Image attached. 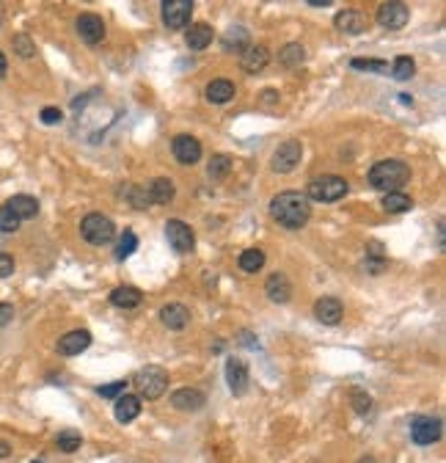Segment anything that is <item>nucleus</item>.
<instances>
[{
	"label": "nucleus",
	"instance_id": "nucleus-1",
	"mask_svg": "<svg viewBox=\"0 0 446 463\" xmlns=\"http://www.w3.org/2000/svg\"><path fill=\"white\" fill-rule=\"evenodd\" d=\"M270 215L273 221H279L287 229H301L309 218H312V201L303 193L295 190H284L279 196H273L270 201Z\"/></svg>",
	"mask_w": 446,
	"mask_h": 463
},
{
	"label": "nucleus",
	"instance_id": "nucleus-2",
	"mask_svg": "<svg viewBox=\"0 0 446 463\" xmlns=\"http://www.w3.org/2000/svg\"><path fill=\"white\" fill-rule=\"evenodd\" d=\"M408 177H410V168L402 160H380L369 171V185L383 193H397V188H402Z\"/></svg>",
	"mask_w": 446,
	"mask_h": 463
},
{
	"label": "nucleus",
	"instance_id": "nucleus-3",
	"mask_svg": "<svg viewBox=\"0 0 446 463\" xmlns=\"http://www.w3.org/2000/svg\"><path fill=\"white\" fill-rule=\"evenodd\" d=\"M347 179L342 177H333V174H325V177H317L306 185V199L309 201H322V204H331V201H339L344 193H347Z\"/></svg>",
	"mask_w": 446,
	"mask_h": 463
},
{
	"label": "nucleus",
	"instance_id": "nucleus-4",
	"mask_svg": "<svg viewBox=\"0 0 446 463\" xmlns=\"http://www.w3.org/2000/svg\"><path fill=\"white\" fill-rule=\"evenodd\" d=\"M80 235H83V240L91 243V246H105V243L113 240L116 226H113V221H110L108 215L91 212V215H86L83 223H80Z\"/></svg>",
	"mask_w": 446,
	"mask_h": 463
},
{
	"label": "nucleus",
	"instance_id": "nucleus-5",
	"mask_svg": "<svg viewBox=\"0 0 446 463\" xmlns=\"http://www.w3.org/2000/svg\"><path fill=\"white\" fill-rule=\"evenodd\" d=\"M135 386H138L141 397L157 400V397H163V392L168 389V375H165L163 367H154V364H152V367H143V370L135 372Z\"/></svg>",
	"mask_w": 446,
	"mask_h": 463
},
{
	"label": "nucleus",
	"instance_id": "nucleus-6",
	"mask_svg": "<svg viewBox=\"0 0 446 463\" xmlns=\"http://www.w3.org/2000/svg\"><path fill=\"white\" fill-rule=\"evenodd\" d=\"M190 14H193V0H165L163 3V23L171 31L187 28Z\"/></svg>",
	"mask_w": 446,
	"mask_h": 463
},
{
	"label": "nucleus",
	"instance_id": "nucleus-7",
	"mask_svg": "<svg viewBox=\"0 0 446 463\" xmlns=\"http://www.w3.org/2000/svg\"><path fill=\"white\" fill-rule=\"evenodd\" d=\"M165 238H168V243L176 254H190L193 246H196V235L185 221H168L165 223Z\"/></svg>",
	"mask_w": 446,
	"mask_h": 463
},
{
	"label": "nucleus",
	"instance_id": "nucleus-8",
	"mask_svg": "<svg viewBox=\"0 0 446 463\" xmlns=\"http://www.w3.org/2000/svg\"><path fill=\"white\" fill-rule=\"evenodd\" d=\"M301 157H303L301 141H284L273 155V171L290 174V171H295V166H301Z\"/></svg>",
	"mask_w": 446,
	"mask_h": 463
},
{
	"label": "nucleus",
	"instance_id": "nucleus-9",
	"mask_svg": "<svg viewBox=\"0 0 446 463\" xmlns=\"http://www.w3.org/2000/svg\"><path fill=\"white\" fill-rule=\"evenodd\" d=\"M441 430H443L441 419H432V416H416L413 425H410V438H413L416 444L427 447V444H435V441L441 438Z\"/></svg>",
	"mask_w": 446,
	"mask_h": 463
},
{
	"label": "nucleus",
	"instance_id": "nucleus-10",
	"mask_svg": "<svg viewBox=\"0 0 446 463\" xmlns=\"http://www.w3.org/2000/svg\"><path fill=\"white\" fill-rule=\"evenodd\" d=\"M408 17H410V12H408L405 3H383V6L377 9V23H380L383 28H388V31L405 28V25H408Z\"/></svg>",
	"mask_w": 446,
	"mask_h": 463
},
{
	"label": "nucleus",
	"instance_id": "nucleus-11",
	"mask_svg": "<svg viewBox=\"0 0 446 463\" xmlns=\"http://www.w3.org/2000/svg\"><path fill=\"white\" fill-rule=\"evenodd\" d=\"M75 28H78V36H80L86 45H99V42L105 39V23H102V17H97V14H80Z\"/></svg>",
	"mask_w": 446,
	"mask_h": 463
},
{
	"label": "nucleus",
	"instance_id": "nucleus-12",
	"mask_svg": "<svg viewBox=\"0 0 446 463\" xmlns=\"http://www.w3.org/2000/svg\"><path fill=\"white\" fill-rule=\"evenodd\" d=\"M171 149H174V157L179 163H185V166H193V163L201 160V144L193 135H176Z\"/></svg>",
	"mask_w": 446,
	"mask_h": 463
},
{
	"label": "nucleus",
	"instance_id": "nucleus-13",
	"mask_svg": "<svg viewBox=\"0 0 446 463\" xmlns=\"http://www.w3.org/2000/svg\"><path fill=\"white\" fill-rule=\"evenodd\" d=\"M226 383H229L232 394H237V397L248 392L251 378H248V367H246V361H240V359H229V361H226Z\"/></svg>",
	"mask_w": 446,
	"mask_h": 463
},
{
	"label": "nucleus",
	"instance_id": "nucleus-14",
	"mask_svg": "<svg viewBox=\"0 0 446 463\" xmlns=\"http://www.w3.org/2000/svg\"><path fill=\"white\" fill-rule=\"evenodd\" d=\"M333 25H336L342 34H353V36H355V34H364V31L369 28V20H366V14L358 12V9H344V12L336 14Z\"/></svg>",
	"mask_w": 446,
	"mask_h": 463
},
{
	"label": "nucleus",
	"instance_id": "nucleus-15",
	"mask_svg": "<svg viewBox=\"0 0 446 463\" xmlns=\"http://www.w3.org/2000/svg\"><path fill=\"white\" fill-rule=\"evenodd\" d=\"M89 345H91V334H89V331H83V328H78V331L64 334V337L58 339L56 350H58L61 356H78V353H83Z\"/></svg>",
	"mask_w": 446,
	"mask_h": 463
},
{
	"label": "nucleus",
	"instance_id": "nucleus-16",
	"mask_svg": "<svg viewBox=\"0 0 446 463\" xmlns=\"http://www.w3.org/2000/svg\"><path fill=\"white\" fill-rule=\"evenodd\" d=\"M268 61H270V53H268V47H262V45L246 47L243 56H240V67H243V72H248V75L262 72V69L268 67Z\"/></svg>",
	"mask_w": 446,
	"mask_h": 463
},
{
	"label": "nucleus",
	"instance_id": "nucleus-17",
	"mask_svg": "<svg viewBox=\"0 0 446 463\" xmlns=\"http://www.w3.org/2000/svg\"><path fill=\"white\" fill-rule=\"evenodd\" d=\"M265 293H268V298L273 304H287L292 298V284H290V279L284 273H273L265 282Z\"/></svg>",
	"mask_w": 446,
	"mask_h": 463
},
{
	"label": "nucleus",
	"instance_id": "nucleus-18",
	"mask_svg": "<svg viewBox=\"0 0 446 463\" xmlns=\"http://www.w3.org/2000/svg\"><path fill=\"white\" fill-rule=\"evenodd\" d=\"M160 320L165 323V328L182 331V328L190 323V312H187V306H182V304H168V306L160 309Z\"/></svg>",
	"mask_w": 446,
	"mask_h": 463
},
{
	"label": "nucleus",
	"instance_id": "nucleus-19",
	"mask_svg": "<svg viewBox=\"0 0 446 463\" xmlns=\"http://www.w3.org/2000/svg\"><path fill=\"white\" fill-rule=\"evenodd\" d=\"M204 403H207V397L198 389H176L171 394V405L179 411H198V408H204Z\"/></svg>",
	"mask_w": 446,
	"mask_h": 463
},
{
	"label": "nucleus",
	"instance_id": "nucleus-20",
	"mask_svg": "<svg viewBox=\"0 0 446 463\" xmlns=\"http://www.w3.org/2000/svg\"><path fill=\"white\" fill-rule=\"evenodd\" d=\"M314 317L320 323H325V326H336L342 320V304H339V298H320L314 304Z\"/></svg>",
	"mask_w": 446,
	"mask_h": 463
},
{
	"label": "nucleus",
	"instance_id": "nucleus-21",
	"mask_svg": "<svg viewBox=\"0 0 446 463\" xmlns=\"http://www.w3.org/2000/svg\"><path fill=\"white\" fill-rule=\"evenodd\" d=\"M113 414H116V422H121V425H127V422H132L138 414H141V397H135V394H121V397H116V408H113Z\"/></svg>",
	"mask_w": 446,
	"mask_h": 463
},
{
	"label": "nucleus",
	"instance_id": "nucleus-22",
	"mask_svg": "<svg viewBox=\"0 0 446 463\" xmlns=\"http://www.w3.org/2000/svg\"><path fill=\"white\" fill-rule=\"evenodd\" d=\"M6 207H9L20 221H28V218H36V215H39V201H36L34 196H25V193L12 196V199L6 201Z\"/></svg>",
	"mask_w": 446,
	"mask_h": 463
},
{
	"label": "nucleus",
	"instance_id": "nucleus-23",
	"mask_svg": "<svg viewBox=\"0 0 446 463\" xmlns=\"http://www.w3.org/2000/svg\"><path fill=\"white\" fill-rule=\"evenodd\" d=\"M204 94L212 105H226V102L235 100V83L232 80H212Z\"/></svg>",
	"mask_w": 446,
	"mask_h": 463
},
{
	"label": "nucleus",
	"instance_id": "nucleus-24",
	"mask_svg": "<svg viewBox=\"0 0 446 463\" xmlns=\"http://www.w3.org/2000/svg\"><path fill=\"white\" fill-rule=\"evenodd\" d=\"M141 298H143V293L138 290V287H116L113 293H110V304L113 306H119V309H135L138 304H141Z\"/></svg>",
	"mask_w": 446,
	"mask_h": 463
},
{
	"label": "nucleus",
	"instance_id": "nucleus-25",
	"mask_svg": "<svg viewBox=\"0 0 446 463\" xmlns=\"http://www.w3.org/2000/svg\"><path fill=\"white\" fill-rule=\"evenodd\" d=\"M185 42H187V47H190V50H204V47H209V45H212V28H209V25H204V23H196V25H190V28H187Z\"/></svg>",
	"mask_w": 446,
	"mask_h": 463
},
{
	"label": "nucleus",
	"instance_id": "nucleus-26",
	"mask_svg": "<svg viewBox=\"0 0 446 463\" xmlns=\"http://www.w3.org/2000/svg\"><path fill=\"white\" fill-rule=\"evenodd\" d=\"M174 193H176V188H174V182L171 179H154L152 185H149V196H152V201L154 204H168L171 199H174Z\"/></svg>",
	"mask_w": 446,
	"mask_h": 463
},
{
	"label": "nucleus",
	"instance_id": "nucleus-27",
	"mask_svg": "<svg viewBox=\"0 0 446 463\" xmlns=\"http://www.w3.org/2000/svg\"><path fill=\"white\" fill-rule=\"evenodd\" d=\"M279 61L287 67V69H295V67H301L303 61H306V50L301 47V45H287V47H281V53H279Z\"/></svg>",
	"mask_w": 446,
	"mask_h": 463
},
{
	"label": "nucleus",
	"instance_id": "nucleus-28",
	"mask_svg": "<svg viewBox=\"0 0 446 463\" xmlns=\"http://www.w3.org/2000/svg\"><path fill=\"white\" fill-rule=\"evenodd\" d=\"M262 265H265V251L262 249H248V251L240 254V268L246 273H257V271H262Z\"/></svg>",
	"mask_w": 446,
	"mask_h": 463
},
{
	"label": "nucleus",
	"instance_id": "nucleus-29",
	"mask_svg": "<svg viewBox=\"0 0 446 463\" xmlns=\"http://www.w3.org/2000/svg\"><path fill=\"white\" fill-rule=\"evenodd\" d=\"M229 171H232V157H229V155H212L209 168H207V174H209L212 179H223Z\"/></svg>",
	"mask_w": 446,
	"mask_h": 463
},
{
	"label": "nucleus",
	"instance_id": "nucleus-30",
	"mask_svg": "<svg viewBox=\"0 0 446 463\" xmlns=\"http://www.w3.org/2000/svg\"><path fill=\"white\" fill-rule=\"evenodd\" d=\"M383 207L388 210V212H408L410 207H413V201H410V196H405V193H386L383 196Z\"/></svg>",
	"mask_w": 446,
	"mask_h": 463
},
{
	"label": "nucleus",
	"instance_id": "nucleus-31",
	"mask_svg": "<svg viewBox=\"0 0 446 463\" xmlns=\"http://www.w3.org/2000/svg\"><path fill=\"white\" fill-rule=\"evenodd\" d=\"M413 72H416V64H413V58H410V56H399V58L394 61V67H391L394 80H410V78H413Z\"/></svg>",
	"mask_w": 446,
	"mask_h": 463
},
{
	"label": "nucleus",
	"instance_id": "nucleus-32",
	"mask_svg": "<svg viewBox=\"0 0 446 463\" xmlns=\"http://www.w3.org/2000/svg\"><path fill=\"white\" fill-rule=\"evenodd\" d=\"M127 201H130L135 210H149V204H154L152 196H149V188H141V185H132V188L127 190Z\"/></svg>",
	"mask_w": 446,
	"mask_h": 463
},
{
	"label": "nucleus",
	"instance_id": "nucleus-33",
	"mask_svg": "<svg viewBox=\"0 0 446 463\" xmlns=\"http://www.w3.org/2000/svg\"><path fill=\"white\" fill-rule=\"evenodd\" d=\"M80 444H83V438H80L78 430H64V433H58V449H61V452L72 455V452L80 449Z\"/></svg>",
	"mask_w": 446,
	"mask_h": 463
},
{
	"label": "nucleus",
	"instance_id": "nucleus-34",
	"mask_svg": "<svg viewBox=\"0 0 446 463\" xmlns=\"http://www.w3.org/2000/svg\"><path fill=\"white\" fill-rule=\"evenodd\" d=\"M246 45H248V31L246 28H232L226 36H223V47L226 50H246Z\"/></svg>",
	"mask_w": 446,
	"mask_h": 463
},
{
	"label": "nucleus",
	"instance_id": "nucleus-35",
	"mask_svg": "<svg viewBox=\"0 0 446 463\" xmlns=\"http://www.w3.org/2000/svg\"><path fill=\"white\" fill-rule=\"evenodd\" d=\"M12 45H14V53H17L20 58H34V56H36V45L31 42L28 34H17Z\"/></svg>",
	"mask_w": 446,
	"mask_h": 463
},
{
	"label": "nucleus",
	"instance_id": "nucleus-36",
	"mask_svg": "<svg viewBox=\"0 0 446 463\" xmlns=\"http://www.w3.org/2000/svg\"><path fill=\"white\" fill-rule=\"evenodd\" d=\"M135 249H138V238L132 235V232H124V235L119 238V246H116V257H119V260H127Z\"/></svg>",
	"mask_w": 446,
	"mask_h": 463
},
{
	"label": "nucleus",
	"instance_id": "nucleus-37",
	"mask_svg": "<svg viewBox=\"0 0 446 463\" xmlns=\"http://www.w3.org/2000/svg\"><path fill=\"white\" fill-rule=\"evenodd\" d=\"M20 229V218L3 204V207H0V232H6V235H9V232H17Z\"/></svg>",
	"mask_w": 446,
	"mask_h": 463
},
{
	"label": "nucleus",
	"instance_id": "nucleus-38",
	"mask_svg": "<svg viewBox=\"0 0 446 463\" xmlns=\"http://www.w3.org/2000/svg\"><path fill=\"white\" fill-rule=\"evenodd\" d=\"M124 389H127V381H113V383L99 386L97 392H99V397H121V394H124Z\"/></svg>",
	"mask_w": 446,
	"mask_h": 463
},
{
	"label": "nucleus",
	"instance_id": "nucleus-39",
	"mask_svg": "<svg viewBox=\"0 0 446 463\" xmlns=\"http://www.w3.org/2000/svg\"><path fill=\"white\" fill-rule=\"evenodd\" d=\"M353 69H366V72H386V61H369V58H355Z\"/></svg>",
	"mask_w": 446,
	"mask_h": 463
},
{
	"label": "nucleus",
	"instance_id": "nucleus-40",
	"mask_svg": "<svg viewBox=\"0 0 446 463\" xmlns=\"http://www.w3.org/2000/svg\"><path fill=\"white\" fill-rule=\"evenodd\" d=\"M353 408H355L358 414H366V411L372 408V397H369L366 392L355 389V392H353Z\"/></svg>",
	"mask_w": 446,
	"mask_h": 463
},
{
	"label": "nucleus",
	"instance_id": "nucleus-41",
	"mask_svg": "<svg viewBox=\"0 0 446 463\" xmlns=\"http://www.w3.org/2000/svg\"><path fill=\"white\" fill-rule=\"evenodd\" d=\"M14 273V257L12 254H0V279H6Z\"/></svg>",
	"mask_w": 446,
	"mask_h": 463
},
{
	"label": "nucleus",
	"instance_id": "nucleus-42",
	"mask_svg": "<svg viewBox=\"0 0 446 463\" xmlns=\"http://www.w3.org/2000/svg\"><path fill=\"white\" fill-rule=\"evenodd\" d=\"M14 320V306L12 304H0V328H6Z\"/></svg>",
	"mask_w": 446,
	"mask_h": 463
},
{
	"label": "nucleus",
	"instance_id": "nucleus-43",
	"mask_svg": "<svg viewBox=\"0 0 446 463\" xmlns=\"http://www.w3.org/2000/svg\"><path fill=\"white\" fill-rule=\"evenodd\" d=\"M61 119H64V113H61L58 108H45V111H42V122H45V124H58Z\"/></svg>",
	"mask_w": 446,
	"mask_h": 463
},
{
	"label": "nucleus",
	"instance_id": "nucleus-44",
	"mask_svg": "<svg viewBox=\"0 0 446 463\" xmlns=\"http://www.w3.org/2000/svg\"><path fill=\"white\" fill-rule=\"evenodd\" d=\"M6 69H9V67H6V56H3V53H0V80H3V78H6Z\"/></svg>",
	"mask_w": 446,
	"mask_h": 463
},
{
	"label": "nucleus",
	"instance_id": "nucleus-45",
	"mask_svg": "<svg viewBox=\"0 0 446 463\" xmlns=\"http://www.w3.org/2000/svg\"><path fill=\"white\" fill-rule=\"evenodd\" d=\"M9 452H12V447L6 441H0V458H9Z\"/></svg>",
	"mask_w": 446,
	"mask_h": 463
},
{
	"label": "nucleus",
	"instance_id": "nucleus-46",
	"mask_svg": "<svg viewBox=\"0 0 446 463\" xmlns=\"http://www.w3.org/2000/svg\"><path fill=\"white\" fill-rule=\"evenodd\" d=\"M361 463H375V460H372V458H369V460H366V458H364V460H361Z\"/></svg>",
	"mask_w": 446,
	"mask_h": 463
},
{
	"label": "nucleus",
	"instance_id": "nucleus-47",
	"mask_svg": "<svg viewBox=\"0 0 446 463\" xmlns=\"http://www.w3.org/2000/svg\"><path fill=\"white\" fill-rule=\"evenodd\" d=\"M36 463H39V460H36Z\"/></svg>",
	"mask_w": 446,
	"mask_h": 463
}]
</instances>
